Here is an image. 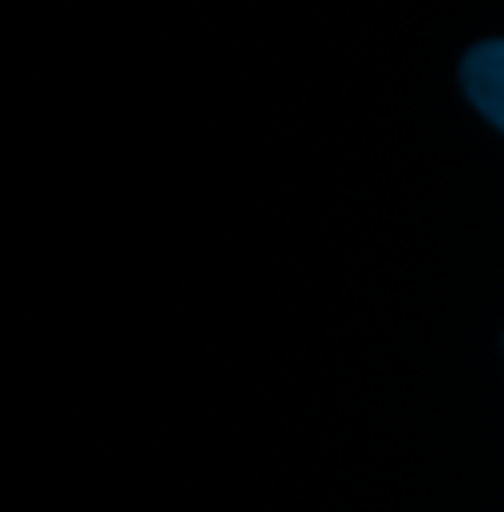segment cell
I'll use <instances>...</instances> for the list:
<instances>
[{
	"label": "cell",
	"instance_id": "obj_1",
	"mask_svg": "<svg viewBox=\"0 0 504 512\" xmlns=\"http://www.w3.org/2000/svg\"><path fill=\"white\" fill-rule=\"evenodd\" d=\"M461 83H465L473 107H481L485 119L501 127L504 79H501V44H497V40H489V44H481V48H473V52L465 56V64H461Z\"/></svg>",
	"mask_w": 504,
	"mask_h": 512
}]
</instances>
